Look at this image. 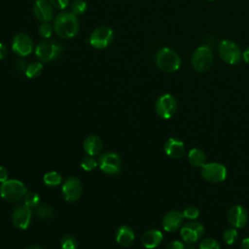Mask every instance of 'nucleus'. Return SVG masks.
<instances>
[{
  "instance_id": "aec40b11",
  "label": "nucleus",
  "mask_w": 249,
  "mask_h": 249,
  "mask_svg": "<svg viewBox=\"0 0 249 249\" xmlns=\"http://www.w3.org/2000/svg\"><path fill=\"white\" fill-rule=\"evenodd\" d=\"M102 141L96 135H89L84 141V150L88 156H96L102 150Z\"/></svg>"
},
{
  "instance_id": "a19ab883",
  "label": "nucleus",
  "mask_w": 249,
  "mask_h": 249,
  "mask_svg": "<svg viewBox=\"0 0 249 249\" xmlns=\"http://www.w3.org/2000/svg\"><path fill=\"white\" fill-rule=\"evenodd\" d=\"M25 249H43V248L40 247V246H38V245H30V246L26 247Z\"/></svg>"
},
{
  "instance_id": "412c9836",
  "label": "nucleus",
  "mask_w": 249,
  "mask_h": 249,
  "mask_svg": "<svg viewBox=\"0 0 249 249\" xmlns=\"http://www.w3.org/2000/svg\"><path fill=\"white\" fill-rule=\"evenodd\" d=\"M134 240V232L128 226H122L117 230L116 241L122 246H129Z\"/></svg>"
},
{
  "instance_id": "bb28decb",
  "label": "nucleus",
  "mask_w": 249,
  "mask_h": 249,
  "mask_svg": "<svg viewBox=\"0 0 249 249\" xmlns=\"http://www.w3.org/2000/svg\"><path fill=\"white\" fill-rule=\"evenodd\" d=\"M60 246L61 249H77L78 242L75 236L71 234H66L62 237L60 241Z\"/></svg>"
},
{
  "instance_id": "e433bc0d",
  "label": "nucleus",
  "mask_w": 249,
  "mask_h": 249,
  "mask_svg": "<svg viewBox=\"0 0 249 249\" xmlns=\"http://www.w3.org/2000/svg\"><path fill=\"white\" fill-rule=\"evenodd\" d=\"M16 67H17V70H18L19 72L24 71V73H25V69H26L27 66L25 65V61L24 60H18V61H17Z\"/></svg>"
},
{
  "instance_id": "f8f14e48",
  "label": "nucleus",
  "mask_w": 249,
  "mask_h": 249,
  "mask_svg": "<svg viewBox=\"0 0 249 249\" xmlns=\"http://www.w3.org/2000/svg\"><path fill=\"white\" fill-rule=\"evenodd\" d=\"M82 184L76 177H70L65 180L62 185V196L68 202H74L79 199L82 195Z\"/></svg>"
},
{
  "instance_id": "72a5a7b5",
  "label": "nucleus",
  "mask_w": 249,
  "mask_h": 249,
  "mask_svg": "<svg viewBox=\"0 0 249 249\" xmlns=\"http://www.w3.org/2000/svg\"><path fill=\"white\" fill-rule=\"evenodd\" d=\"M166 249H186V246L182 241L173 240L167 244Z\"/></svg>"
},
{
  "instance_id": "473e14b6",
  "label": "nucleus",
  "mask_w": 249,
  "mask_h": 249,
  "mask_svg": "<svg viewBox=\"0 0 249 249\" xmlns=\"http://www.w3.org/2000/svg\"><path fill=\"white\" fill-rule=\"evenodd\" d=\"M52 33H53V27L52 25L46 21V22H43L40 26H39V34L44 37V38H50L52 36Z\"/></svg>"
},
{
  "instance_id": "393cba45",
  "label": "nucleus",
  "mask_w": 249,
  "mask_h": 249,
  "mask_svg": "<svg viewBox=\"0 0 249 249\" xmlns=\"http://www.w3.org/2000/svg\"><path fill=\"white\" fill-rule=\"evenodd\" d=\"M53 214V209L47 204H41L36 207V216L40 219H50Z\"/></svg>"
},
{
  "instance_id": "dca6fc26",
  "label": "nucleus",
  "mask_w": 249,
  "mask_h": 249,
  "mask_svg": "<svg viewBox=\"0 0 249 249\" xmlns=\"http://www.w3.org/2000/svg\"><path fill=\"white\" fill-rule=\"evenodd\" d=\"M183 213L179 210H170L162 218V228L165 231H176L184 221Z\"/></svg>"
},
{
  "instance_id": "c756f323",
  "label": "nucleus",
  "mask_w": 249,
  "mask_h": 249,
  "mask_svg": "<svg viewBox=\"0 0 249 249\" xmlns=\"http://www.w3.org/2000/svg\"><path fill=\"white\" fill-rule=\"evenodd\" d=\"M97 165H98V162L92 156H87L81 161V167L86 171H91Z\"/></svg>"
},
{
  "instance_id": "6ab92c4d",
  "label": "nucleus",
  "mask_w": 249,
  "mask_h": 249,
  "mask_svg": "<svg viewBox=\"0 0 249 249\" xmlns=\"http://www.w3.org/2000/svg\"><path fill=\"white\" fill-rule=\"evenodd\" d=\"M162 237L163 236L160 231L152 229L143 233L141 237V243L147 249H154L161 243Z\"/></svg>"
},
{
  "instance_id": "7ed1b4c3",
  "label": "nucleus",
  "mask_w": 249,
  "mask_h": 249,
  "mask_svg": "<svg viewBox=\"0 0 249 249\" xmlns=\"http://www.w3.org/2000/svg\"><path fill=\"white\" fill-rule=\"evenodd\" d=\"M156 64L163 72L171 73L180 68L181 59L176 52L169 48L160 49L156 54Z\"/></svg>"
},
{
  "instance_id": "1a4fd4ad",
  "label": "nucleus",
  "mask_w": 249,
  "mask_h": 249,
  "mask_svg": "<svg viewBox=\"0 0 249 249\" xmlns=\"http://www.w3.org/2000/svg\"><path fill=\"white\" fill-rule=\"evenodd\" d=\"M97 162L99 168L106 174L115 175L121 171V159L116 153L107 152L102 154Z\"/></svg>"
},
{
  "instance_id": "cd10ccee",
  "label": "nucleus",
  "mask_w": 249,
  "mask_h": 249,
  "mask_svg": "<svg viewBox=\"0 0 249 249\" xmlns=\"http://www.w3.org/2000/svg\"><path fill=\"white\" fill-rule=\"evenodd\" d=\"M237 237H238V232L235 230V228L227 229L223 233V239L225 243H227L228 245L233 244L237 240Z\"/></svg>"
},
{
  "instance_id": "58836bf2",
  "label": "nucleus",
  "mask_w": 249,
  "mask_h": 249,
  "mask_svg": "<svg viewBox=\"0 0 249 249\" xmlns=\"http://www.w3.org/2000/svg\"><path fill=\"white\" fill-rule=\"evenodd\" d=\"M241 249H249V237H245L241 240Z\"/></svg>"
},
{
  "instance_id": "423d86ee",
  "label": "nucleus",
  "mask_w": 249,
  "mask_h": 249,
  "mask_svg": "<svg viewBox=\"0 0 249 249\" xmlns=\"http://www.w3.org/2000/svg\"><path fill=\"white\" fill-rule=\"evenodd\" d=\"M200 174L210 183H221L227 177V168L220 162H206L200 167Z\"/></svg>"
},
{
  "instance_id": "79ce46f5",
  "label": "nucleus",
  "mask_w": 249,
  "mask_h": 249,
  "mask_svg": "<svg viewBox=\"0 0 249 249\" xmlns=\"http://www.w3.org/2000/svg\"><path fill=\"white\" fill-rule=\"evenodd\" d=\"M208 1H214V0H208Z\"/></svg>"
},
{
  "instance_id": "c85d7f7f",
  "label": "nucleus",
  "mask_w": 249,
  "mask_h": 249,
  "mask_svg": "<svg viewBox=\"0 0 249 249\" xmlns=\"http://www.w3.org/2000/svg\"><path fill=\"white\" fill-rule=\"evenodd\" d=\"M198 248L199 249H221V246H220V243L215 238L206 237L200 241Z\"/></svg>"
},
{
  "instance_id": "9b49d317",
  "label": "nucleus",
  "mask_w": 249,
  "mask_h": 249,
  "mask_svg": "<svg viewBox=\"0 0 249 249\" xmlns=\"http://www.w3.org/2000/svg\"><path fill=\"white\" fill-rule=\"evenodd\" d=\"M113 40V30L108 26H100L93 30L89 37V43L96 49L108 47Z\"/></svg>"
},
{
  "instance_id": "a211bd4d",
  "label": "nucleus",
  "mask_w": 249,
  "mask_h": 249,
  "mask_svg": "<svg viewBox=\"0 0 249 249\" xmlns=\"http://www.w3.org/2000/svg\"><path fill=\"white\" fill-rule=\"evenodd\" d=\"M33 12L35 17L43 22L49 21L53 18L52 5L47 0H37L34 4Z\"/></svg>"
},
{
  "instance_id": "f257e3e1",
  "label": "nucleus",
  "mask_w": 249,
  "mask_h": 249,
  "mask_svg": "<svg viewBox=\"0 0 249 249\" xmlns=\"http://www.w3.org/2000/svg\"><path fill=\"white\" fill-rule=\"evenodd\" d=\"M53 29L60 38L69 39L77 35L79 31V22L72 12H64L59 14L53 24Z\"/></svg>"
},
{
  "instance_id": "2f4dec72",
  "label": "nucleus",
  "mask_w": 249,
  "mask_h": 249,
  "mask_svg": "<svg viewBox=\"0 0 249 249\" xmlns=\"http://www.w3.org/2000/svg\"><path fill=\"white\" fill-rule=\"evenodd\" d=\"M87 9V3L84 0H75L71 5V12L74 15H81Z\"/></svg>"
},
{
  "instance_id": "6e6552de",
  "label": "nucleus",
  "mask_w": 249,
  "mask_h": 249,
  "mask_svg": "<svg viewBox=\"0 0 249 249\" xmlns=\"http://www.w3.org/2000/svg\"><path fill=\"white\" fill-rule=\"evenodd\" d=\"M177 109V102L173 95L165 93L160 95L155 104V110L158 116L162 119H170L174 116Z\"/></svg>"
},
{
  "instance_id": "c9c22d12",
  "label": "nucleus",
  "mask_w": 249,
  "mask_h": 249,
  "mask_svg": "<svg viewBox=\"0 0 249 249\" xmlns=\"http://www.w3.org/2000/svg\"><path fill=\"white\" fill-rule=\"evenodd\" d=\"M8 180V171L4 166H0V183Z\"/></svg>"
},
{
  "instance_id": "39448f33",
  "label": "nucleus",
  "mask_w": 249,
  "mask_h": 249,
  "mask_svg": "<svg viewBox=\"0 0 249 249\" xmlns=\"http://www.w3.org/2000/svg\"><path fill=\"white\" fill-rule=\"evenodd\" d=\"M61 44L55 41H43L37 45L35 54L40 61L48 62L55 59L61 53Z\"/></svg>"
},
{
  "instance_id": "f704fd0d",
  "label": "nucleus",
  "mask_w": 249,
  "mask_h": 249,
  "mask_svg": "<svg viewBox=\"0 0 249 249\" xmlns=\"http://www.w3.org/2000/svg\"><path fill=\"white\" fill-rule=\"evenodd\" d=\"M50 3L58 9H64L67 7L69 0H50Z\"/></svg>"
},
{
  "instance_id": "f03ea898",
  "label": "nucleus",
  "mask_w": 249,
  "mask_h": 249,
  "mask_svg": "<svg viewBox=\"0 0 249 249\" xmlns=\"http://www.w3.org/2000/svg\"><path fill=\"white\" fill-rule=\"evenodd\" d=\"M27 193L25 185L17 179H10L0 186V196L8 202H17L23 198Z\"/></svg>"
},
{
  "instance_id": "20e7f679",
  "label": "nucleus",
  "mask_w": 249,
  "mask_h": 249,
  "mask_svg": "<svg viewBox=\"0 0 249 249\" xmlns=\"http://www.w3.org/2000/svg\"><path fill=\"white\" fill-rule=\"evenodd\" d=\"M213 53L208 46L198 47L192 55V66L199 73L206 72L212 65Z\"/></svg>"
},
{
  "instance_id": "4468645a",
  "label": "nucleus",
  "mask_w": 249,
  "mask_h": 249,
  "mask_svg": "<svg viewBox=\"0 0 249 249\" xmlns=\"http://www.w3.org/2000/svg\"><path fill=\"white\" fill-rule=\"evenodd\" d=\"M228 221L232 228L241 229L246 226L248 221L247 210L242 205H233L228 212Z\"/></svg>"
},
{
  "instance_id": "a878e982",
  "label": "nucleus",
  "mask_w": 249,
  "mask_h": 249,
  "mask_svg": "<svg viewBox=\"0 0 249 249\" xmlns=\"http://www.w3.org/2000/svg\"><path fill=\"white\" fill-rule=\"evenodd\" d=\"M23 199H24V204L26 206H28L29 208L37 207L40 202L39 196L34 192H27L26 195L24 196Z\"/></svg>"
},
{
  "instance_id": "5701e85b",
  "label": "nucleus",
  "mask_w": 249,
  "mask_h": 249,
  "mask_svg": "<svg viewBox=\"0 0 249 249\" xmlns=\"http://www.w3.org/2000/svg\"><path fill=\"white\" fill-rule=\"evenodd\" d=\"M43 181L49 187H56L61 183L62 178L56 171H49L44 175Z\"/></svg>"
},
{
  "instance_id": "ddd939ff",
  "label": "nucleus",
  "mask_w": 249,
  "mask_h": 249,
  "mask_svg": "<svg viewBox=\"0 0 249 249\" xmlns=\"http://www.w3.org/2000/svg\"><path fill=\"white\" fill-rule=\"evenodd\" d=\"M31 208L23 205L17 206L12 213V222L14 226L19 230H25L28 228L31 221Z\"/></svg>"
},
{
  "instance_id": "f3484780",
  "label": "nucleus",
  "mask_w": 249,
  "mask_h": 249,
  "mask_svg": "<svg viewBox=\"0 0 249 249\" xmlns=\"http://www.w3.org/2000/svg\"><path fill=\"white\" fill-rule=\"evenodd\" d=\"M163 149L165 154L172 159H179L183 157V155L185 154L184 143L181 140L174 137L168 138L166 140Z\"/></svg>"
},
{
  "instance_id": "4c0bfd02",
  "label": "nucleus",
  "mask_w": 249,
  "mask_h": 249,
  "mask_svg": "<svg viewBox=\"0 0 249 249\" xmlns=\"http://www.w3.org/2000/svg\"><path fill=\"white\" fill-rule=\"evenodd\" d=\"M8 54V50L6 48L5 45H3L2 43H0V59H3L7 56Z\"/></svg>"
},
{
  "instance_id": "4be33fe9",
  "label": "nucleus",
  "mask_w": 249,
  "mask_h": 249,
  "mask_svg": "<svg viewBox=\"0 0 249 249\" xmlns=\"http://www.w3.org/2000/svg\"><path fill=\"white\" fill-rule=\"evenodd\" d=\"M189 162L195 167H201L206 163V156L204 152L198 148H193L188 154Z\"/></svg>"
},
{
  "instance_id": "b1692460",
  "label": "nucleus",
  "mask_w": 249,
  "mask_h": 249,
  "mask_svg": "<svg viewBox=\"0 0 249 249\" xmlns=\"http://www.w3.org/2000/svg\"><path fill=\"white\" fill-rule=\"evenodd\" d=\"M42 70H43L42 63H40V62H32V63L27 65V67L25 69V75L28 78L33 79V78L38 77L41 74Z\"/></svg>"
},
{
  "instance_id": "2eb2a0df",
  "label": "nucleus",
  "mask_w": 249,
  "mask_h": 249,
  "mask_svg": "<svg viewBox=\"0 0 249 249\" xmlns=\"http://www.w3.org/2000/svg\"><path fill=\"white\" fill-rule=\"evenodd\" d=\"M12 48L17 54L25 56L31 53L33 50V43L28 35L24 33H18L13 39Z\"/></svg>"
},
{
  "instance_id": "9d476101",
  "label": "nucleus",
  "mask_w": 249,
  "mask_h": 249,
  "mask_svg": "<svg viewBox=\"0 0 249 249\" xmlns=\"http://www.w3.org/2000/svg\"><path fill=\"white\" fill-rule=\"evenodd\" d=\"M204 232L203 226L198 222H188L180 230V235L182 240L187 244H193L196 242Z\"/></svg>"
},
{
  "instance_id": "0eeeda50",
  "label": "nucleus",
  "mask_w": 249,
  "mask_h": 249,
  "mask_svg": "<svg viewBox=\"0 0 249 249\" xmlns=\"http://www.w3.org/2000/svg\"><path fill=\"white\" fill-rule=\"evenodd\" d=\"M218 53L229 64H236L241 59V52L238 46L231 40H223L219 43Z\"/></svg>"
},
{
  "instance_id": "7c9ffc66",
  "label": "nucleus",
  "mask_w": 249,
  "mask_h": 249,
  "mask_svg": "<svg viewBox=\"0 0 249 249\" xmlns=\"http://www.w3.org/2000/svg\"><path fill=\"white\" fill-rule=\"evenodd\" d=\"M182 213H183L184 218L189 219V220H196L199 216V210L196 206H193V205L187 206L183 210Z\"/></svg>"
},
{
  "instance_id": "ea45409f",
  "label": "nucleus",
  "mask_w": 249,
  "mask_h": 249,
  "mask_svg": "<svg viewBox=\"0 0 249 249\" xmlns=\"http://www.w3.org/2000/svg\"><path fill=\"white\" fill-rule=\"evenodd\" d=\"M242 57H243V59H244L245 62L249 63V47H247V48L244 50V52H243V53H242Z\"/></svg>"
}]
</instances>
